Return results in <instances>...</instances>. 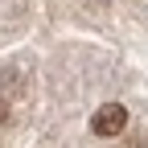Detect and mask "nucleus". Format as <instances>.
Here are the masks:
<instances>
[{
    "label": "nucleus",
    "instance_id": "nucleus-1",
    "mask_svg": "<svg viewBox=\"0 0 148 148\" xmlns=\"http://www.w3.org/2000/svg\"><path fill=\"white\" fill-rule=\"evenodd\" d=\"M90 127H95V136H119L127 127V107L123 103H103L95 111V119H90Z\"/></svg>",
    "mask_w": 148,
    "mask_h": 148
},
{
    "label": "nucleus",
    "instance_id": "nucleus-2",
    "mask_svg": "<svg viewBox=\"0 0 148 148\" xmlns=\"http://www.w3.org/2000/svg\"><path fill=\"white\" fill-rule=\"evenodd\" d=\"M12 119V99H4V95H0V127H4Z\"/></svg>",
    "mask_w": 148,
    "mask_h": 148
}]
</instances>
